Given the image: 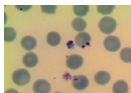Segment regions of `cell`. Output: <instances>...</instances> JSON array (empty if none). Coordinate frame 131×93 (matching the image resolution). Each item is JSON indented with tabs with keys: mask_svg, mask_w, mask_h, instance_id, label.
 Instances as JSON below:
<instances>
[{
	"mask_svg": "<svg viewBox=\"0 0 131 93\" xmlns=\"http://www.w3.org/2000/svg\"><path fill=\"white\" fill-rule=\"evenodd\" d=\"M21 43L23 48L27 51L32 50L37 45L36 39L33 36L29 35L23 37L21 40Z\"/></svg>",
	"mask_w": 131,
	"mask_h": 93,
	"instance_id": "obj_9",
	"label": "cell"
},
{
	"mask_svg": "<svg viewBox=\"0 0 131 93\" xmlns=\"http://www.w3.org/2000/svg\"><path fill=\"white\" fill-rule=\"evenodd\" d=\"M4 93H19L16 90L14 89H10L6 90Z\"/></svg>",
	"mask_w": 131,
	"mask_h": 93,
	"instance_id": "obj_20",
	"label": "cell"
},
{
	"mask_svg": "<svg viewBox=\"0 0 131 93\" xmlns=\"http://www.w3.org/2000/svg\"><path fill=\"white\" fill-rule=\"evenodd\" d=\"M72 26L76 31H81L85 29L87 26V23L82 18L78 17L73 20L72 22Z\"/></svg>",
	"mask_w": 131,
	"mask_h": 93,
	"instance_id": "obj_13",
	"label": "cell"
},
{
	"mask_svg": "<svg viewBox=\"0 0 131 93\" xmlns=\"http://www.w3.org/2000/svg\"><path fill=\"white\" fill-rule=\"evenodd\" d=\"M91 41L90 35L88 33L81 32L78 34L75 38L76 44L79 46L83 48L89 46Z\"/></svg>",
	"mask_w": 131,
	"mask_h": 93,
	"instance_id": "obj_8",
	"label": "cell"
},
{
	"mask_svg": "<svg viewBox=\"0 0 131 93\" xmlns=\"http://www.w3.org/2000/svg\"><path fill=\"white\" fill-rule=\"evenodd\" d=\"M103 44L105 48L112 52L118 51L121 46V42L117 36L110 35L104 39Z\"/></svg>",
	"mask_w": 131,
	"mask_h": 93,
	"instance_id": "obj_3",
	"label": "cell"
},
{
	"mask_svg": "<svg viewBox=\"0 0 131 93\" xmlns=\"http://www.w3.org/2000/svg\"><path fill=\"white\" fill-rule=\"evenodd\" d=\"M16 32L15 29L10 27H5L4 28V40L6 42H11L16 38Z\"/></svg>",
	"mask_w": 131,
	"mask_h": 93,
	"instance_id": "obj_14",
	"label": "cell"
},
{
	"mask_svg": "<svg viewBox=\"0 0 131 93\" xmlns=\"http://www.w3.org/2000/svg\"><path fill=\"white\" fill-rule=\"evenodd\" d=\"M61 93L57 92H55V93Z\"/></svg>",
	"mask_w": 131,
	"mask_h": 93,
	"instance_id": "obj_21",
	"label": "cell"
},
{
	"mask_svg": "<svg viewBox=\"0 0 131 93\" xmlns=\"http://www.w3.org/2000/svg\"><path fill=\"white\" fill-rule=\"evenodd\" d=\"M33 89L35 93H49L51 90V85L46 80L39 79L34 83Z\"/></svg>",
	"mask_w": 131,
	"mask_h": 93,
	"instance_id": "obj_5",
	"label": "cell"
},
{
	"mask_svg": "<svg viewBox=\"0 0 131 93\" xmlns=\"http://www.w3.org/2000/svg\"><path fill=\"white\" fill-rule=\"evenodd\" d=\"M111 75L108 72L104 71H99L95 75L94 79L95 82L100 85H105L109 82Z\"/></svg>",
	"mask_w": 131,
	"mask_h": 93,
	"instance_id": "obj_10",
	"label": "cell"
},
{
	"mask_svg": "<svg viewBox=\"0 0 131 93\" xmlns=\"http://www.w3.org/2000/svg\"><path fill=\"white\" fill-rule=\"evenodd\" d=\"M14 83L19 86H23L28 84L31 79V75L29 71L24 69H17L14 71L12 75Z\"/></svg>",
	"mask_w": 131,
	"mask_h": 93,
	"instance_id": "obj_1",
	"label": "cell"
},
{
	"mask_svg": "<svg viewBox=\"0 0 131 93\" xmlns=\"http://www.w3.org/2000/svg\"><path fill=\"white\" fill-rule=\"evenodd\" d=\"M31 6H16V7L18 10L25 11L29 9L31 7Z\"/></svg>",
	"mask_w": 131,
	"mask_h": 93,
	"instance_id": "obj_19",
	"label": "cell"
},
{
	"mask_svg": "<svg viewBox=\"0 0 131 93\" xmlns=\"http://www.w3.org/2000/svg\"><path fill=\"white\" fill-rule=\"evenodd\" d=\"M129 90L126 82L123 80H119L115 82L113 87L114 93H127Z\"/></svg>",
	"mask_w": 131,
	"mask_h": 93,
	"instance_id": "obj_11",
	"label": "cell"
},
{
	"mask_svg": "<svg viewBox=\"0 0 131 93\" xmlns=\"http://www.w3.org/2000/svg\"><path fill=\"white\" fill-rule=\"evenodd\" d=\"M115 8L114 5H99L97 7V11L103 14H108L111 13Z\"/></svg>",
	"mask_w": 131,
	"mask_h": 93,
	"instance_id": "obj_17",
	"label": "cell"
},
{
	"mask_svg": "<svg viewBox=\"0 0 131 93\" xmlns=\"http://www.w3.org/2000/svg\"><path fill=\"white\" fill-rule=\"evenodd\" d=\"M120 57L123 62H131V48L125 47L122 49L120 53Z\"/></svg>",
	"mask_w": 131,
	"mask_h": 93,
	"instance_id": "obj_16",
	"label": "cell"
},
{
	"mask_svg": "<svg viewBox=\"0 0 131 93\" xmlns=\"http://www.w3.org/2000/svg\"><path fill=\"white\" fill-rule=\"evenodd\" d=\"M117 26V23L115 19L109 16L103 17L101 19L99 23L100 30L106 34H110L113 32Z\"/></svg>",
	"mask_w": 131,
	"mask_h": 93,
	"instance_id": "obj_2",
	"label": "cell"
},
{
	"mask_svg": "<svg viewBox=\"0 0 131 93\" xmlns=\"http://www.w3.org/2000/svg\"><path fill=\"white\" fill-rule=\"evenodd\" d=\"M61 37L60 34L55 31H51L48 33L46 37L48 44L52 46H56L60 43Z\"/></svg>",
	"mask_w": 131,
	"mask_h": 93,
	"instance_id": "obj_12",
	"label": "cell"
},
{
	"mask_svg": "<svg viewBox=\"0 0 131 93\" xmlns=\"http://www.w3.org/2000/svg\"><path fill=\"white\" fill-rule=\"evenodd\" d=\"M57 8L56 5H42L41 6V11L42 13L47 14H54L56 12Z\"/></svg>",
	"mask_w": 131,
	"mask_h": 93,
	"instance_id": "obj_18",
	"label": "cell"
},
{
	"mask_svg": "<svg viewBox=\"0 0 131 93\" xmlns=\"http://www.w3.org/2000/svg\"><path fill=\"white\" fill-rule=\"evenodd\" d=\"M83 62V57L77 54L68 56L66 61L67 66L70 69L75 70L78 69L82 65Z\"/></svg>",
	"mask_w": 131,
	"mask_h": 93,
	"instance_id": "obj_4",
	"label": "cell"
},
{
	"mask_svg": "<svg viewBox=\"0 0 131 93\" xmlns=\"http://www.w3.org/2000/svg\"><path fill=\"white\" fill-rule=\"evenodd\" d=\"M23 62L27 68H31L36 66L38 61L37 56L35 53L31 52H27L23 56Z\"/></svg>",
	"mask_w": 131,
	"mask_h": 93,
	"instance_id": "obj_7",
	"label": "cell"
},
{
	"mask_svg": "<svg viewBox=\"0 0 131 93\" xmlns=\"http://www.w3.org/2000/svg\"><path fill=\"white\" fill-rule=\"evenodd\" d=\"M72 84L73 87L77 90H82L86 89L89 84L87 78L82 75L76 76L73 78Z\"/></svg>",
	"mask_w": 131,
	"mask_h": 93,
	"instance_id": "obj_6",
	"label": "cell"
},
{
	"mask_svg": "<svg viewBox=\"0 0 131 93\" xmlns=\"http://www.w3.org/2000/svg\"><path fill=\"white\" fill-rule=\"evenodd\" d=\"M73 11L77 15L83 16L86 15L89 10V6L87 5H75L73 6Z\"/></svg>",
	"mask_w": 131,
	"mask_h": 93,
	"instance_id": "obj_15",
	"label": "cell"
}]
</instances>
